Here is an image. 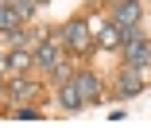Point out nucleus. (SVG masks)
<instances>
[{
  "mask_svg": "<svg viewBox=\"0 0 151 140\" xmlns=\"http://www.w3.org/2000/svg\"><path fill=\"white\" fill-rule=\"evenodd\" d=\"M120 43H124V62L128 66H151V47H147V35H139L136 31V27H124V39H120Z\"/></svg>",
  "mask_w": 151,
  "mask_h": 140,
  "instance_id": "nucleus-1",
  "label": "nucleus"
},
{
  "mask_svg": "<svg viewBox=\"0 0 151 140\" xmlns=\"http://www.w3.org/2000/svg\"><path fill=\"white\" fill-rule=\"evenodd\" d=\"M58 31H62V43H70L74 51H89L93 47V31H89L85 20H70L66 27H58Z\"/></svg>",
  "mask_w": 151,
  "mask_h": 140,
  "instance_id": "nucleus-2",
  "label": "nucleus"
},
{
  "mask_svg": "<svg viewBox=\"0 0 151 140\" xmlns=\"http://www.w3.org/2000/svg\"><path fill=\"white\" fill-rule=\"evenodd\" d=\"M58 43H62V31H54V39H47V43H39V51H31V54H35V66H39V70H50L58 59H62Z\"/></svg>",
  "mask_w": 151,
  "mask_h": 140,
  "instance_id": "nucleus-3",
  "label": "nucleus"
},
{
  "mask_svg": "<svg viewBox=\"0 0 151 140\" xmlns=\"http://www.w3.org/2000/svg\"><path fill=\"white\" fill-rule=\"evenodd\" d=\"M74 86H78L81 101H97L101 97V78L93 70H74Z\"/></svg>",
  "mask_w": 151,
  "mask_h": 140,
  "instance_id": "nucleus-4",
  "label": "nucleus"
},
{
  "mask_svg": "<svg viewBox=\"0 0 151 140\" xmlns=\"http://www.w3.org/2000/svg\"><path fill=\"white\" fill-rule=\"evenodd\" d=\"M139 16H143L139 0H116V8H112V23H120V27H136Z\"/></svg>",
  "mask_w": 151,
  "mask_h": 140,
  "instance_id": "nucleus-5",
  "label": "nucleus"
},
{
  "mask_svg": "<svg viewBox=\"0 0 151 140\" xmlns=\"http://www.w3.org/2000/svg\"><path fill=\"white\" fill-rule=\"evenodd\" d=\"M116 90H120V97H136V94L143 90V74H139V66H124V70H120Z\"/></svg>",
  "mask_w": 151,
  "mask_h": 140,
  "instance_id": "nucleus-6",
  "label": "nucleus"
},
{
  "mask_svg": "<svg viewBox=\"0 0 151 140\" xmlns=\"http://www.w3.org/2000/svg\"><path fill=\"white\" fill-rule=\"evenodd\" d=\"M35 66V54L31 51H19V47H12V54H8V74L16 78V74H27Z\"/></svg>",
  "mask_w": 151,
  "mask_h": 140,
  "instance_id": "nucleus-7",
  "label": "nucleus"
},
{
  "mask_svg": "<svg viewBox=\"0 0 151 140\" xmlns=\"http://www.w3.org/2000/svg\"><path fill=\"white\" fill-rule=\"evenodd\" d=\"M93 39H97V43H101L105 51H116V47H120V39H124V27H120V23H112V20H109V23L101 27V31H97Z\"/></svg>",
  "mask_w": 151,
  "mask_h": 140,
  "instance_id": "nucleus-8",
  "label": "nucleus"
},
{
  "mask_svg": "<svg viewBox=\"0 0 151 140\" xmlns=\"http://www.w3.org/2000/svg\"><path fill=\"white\" fill-rule=\"evenodd\" d=\"M35 94H39V86H35V82H23L19 74H16V82L8 86V101H27V97H35Z\"/></svg>",
  "mask_w": 151,
  "mask_h": 140,
  "instance_id": "nucleus-9",
  "label": "nucleus"
},
{
  "mask_svg": "<svg viewBox=\"0 0 151 140\" xmlns=\"http://www.w3.org/2000/svg\"><path fill=\"white\" fill-rule=\"evenodd\" d=\"M58 101H62V109H70V113L85 105V101H81V94H78V86H74V78H70V82H62V90H58Z\"/></svg>",
  "mask_w": 151,
  "mask_h": 140,
  "instance_id": "nucleus-10",
  "label": "nucleus"
},
{
  "mask_svg": "<svg viewBox=\"0 0 151 140\" xmlns=\"http://www.w3.org/2000/svg\"><path fill=\"white\" fill-rule=\"evenodd\" d=\"M50 74H54V78H58V82H70V78H74V66H70V62H66V59H58V62H54V66H50Z\"/></svg>",
  "mask_w": 151,
  "mask_h": 140,
  "instance_id": "nucleus-11",
  "label": "nucleus"
},
{
  "mask_svg": "<svg viewBox=\"0 0 151 140\" xmlns=\"http://www.w3.org/2000/svg\"><path fill=\"white\" fill-rule=\"evenodd\" d=\"M16 117H23V121H35V117H39V109H16Z\"/></svg>",
  "mask_w": 151,
  "mask_h": 140,
  "instance_id": "nucleus-12",
  "label": "nucleus"
},
{
  "mask_svg": "<svg viewBox=\"0 0 151 140\" xmlns=\"http://www.w3.org/2000/svg\"><path fill=\"white\" fill-rule=\"evenodd\" d=\"M0 78H8V59L0 54Z\"/></svg>",
  "mask_w": 151,
  "mask_h": 140,
  "instance_id": "nucleus-13",
  "label": "nucleus"
},
{
  "mask_svg": "<svg viewBox=\"0 0 151 140\" xmlns=\"http://www.w3.org/2000/svg\"><path fill=\"white\" fill-rule=\"evenodd\" d=\"M31 4H47V0H31Z\"/></svg>",
  "mask_w": 151,
  "mask_h": 140,
  "instance_id": "nucleus-14",
  "label": "nucleus"
}]
</instances>
